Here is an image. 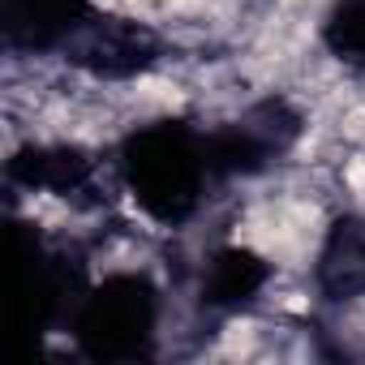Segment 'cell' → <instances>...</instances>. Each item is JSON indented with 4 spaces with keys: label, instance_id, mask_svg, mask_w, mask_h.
Returning a JSON list of instances; mask_svg holds the SVG:
<instances>
[{
    "label": "cell",
    "instance_id": "4",
    "mask_svg": "<svg viewBox=\"0 0 365 365\" xmlns=\"http://www.w3.org/2000/svg\"><path fill=\"white\" fill-rule=\"evenodd\" d=\"M322 48L365 78V0H331L322 18Z\"/></svg>",
    "mask_w": 365,
    "mask_h": 365
},
{
    "label": "cell",
    "instance_id": "2",
    "mask_svg": "<svg viewBox=\"0 0 365 365\" xmlns=\"http://www.w3.org/2000/svg\"><path fill=\"white\" fill-rule=\"evenodd\" d=\"M163 322V292L146 271H108L86 279L65 331L91 361H138L150 356Z\"/></svg>",
    "mask_w": 365,
    "mask_h": 365
},
{
    "label": "cell",
    "instance_id": "1",
    "mask_svg": "<svg viewBox=\"0 0 365 365\" xmlns=\"http://www.w3.org/2000/svg\"><path fill=\"white\" fill-rule=\"evenodd\" d=\"M112 176L125 190V198L138 207V215L159 228L190 224L207 207L211 190L224 185L215 172L207 125L180 116L133 125L116 146Z\"/></svg>",
    "mask_w": 365,
    "mask_h": 365
},
{
    "label": "cell",
    "instance_id": "3",
    "mask_svg": "<svg viewBox=\"0 0 365 365\" xmlns=\"http://www.w3.org/2000/svg\"><path fill=\"white\" fill-rule=\"evenodd\" d=\"M271 279H275V262L267 254H258L254 245L232 241V245L211 250V258L202 262L198 301L211 314H241L267 292Z\"/></svg>",
    "mask_w": 365,
    "mask_h": 365
}]
</instances>
